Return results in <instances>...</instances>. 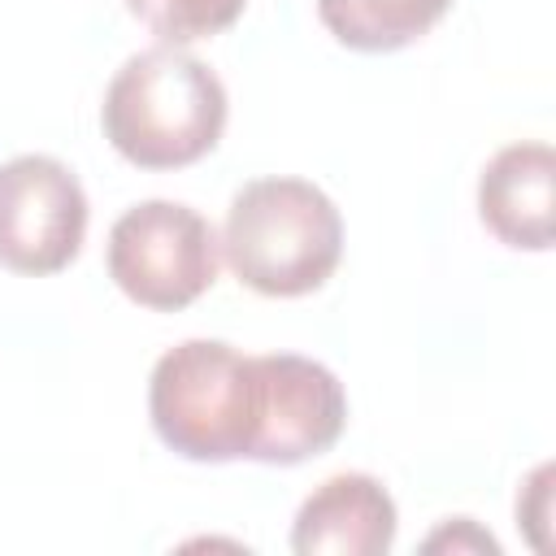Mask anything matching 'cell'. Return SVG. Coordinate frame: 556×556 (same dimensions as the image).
Returning <instances> with one entry per match:
<instances>
[{
  "label": "cell",
  "instance_id": "cell-4",
  "mask_svg": "<svg viewBox=\"0 0 556 556\" xmlns=\"http://www.w3.org/2000/svg\"><path fill=\"white\" fill-rule=\"evenodd\" d=\"M222 269V239L204 213L178 200H143L109 230V278L126 300L174 313L195 304Z\"/></svg>",
  "mask_w": 556,
  "mask_h": 556
},
{
  "label": "cell",
  "instance_id": "cell-11",
  "mask_svg": "<svg viewBox=\"0 0 556 556\" xmlns=\"http://www.w3.org/2000/svg\"><path fill=\"white\" fill-rule=\"evenodd\" d=\"M443 547H452V552H465V547H469V552L500 556V543H495L486 530H478L469 517H447V526L426 539V552H443Z\"/></svg>",
  "mask_w": 556,
  "mask_h": 556
},
{
  "label": "cell",
  "instance_id": "cell-5",
  "mask_svg": "<svg viewBox=\"0 0 556 556\" xmlns=\"http://www.w3.org/2000/svg\"><path fill=\"white\" fill-rule=\"evenodd\" d=\"M87 235V191L78 174L43 152L0 165V265L13 274L65 269Z\"/></svg>",
  "mask_w": 556,
  "mask_h": 556
},
{
  "label": "cell",
  "instance_id": "cell-6",
  "mask_svg": "<svg viewBox=\"0 0 556 556\" xmlns=\"http://www.w3.org/2000/svg\"><path fill=\"white\" fill-rule=\"evenodd\" d=\"M343 426H348V391L321 361L295 352L256 356V417H252L248 460L300 465L334 447Z\"/></svg>",
  "mask_w": 556,
  "mask_h": 556
},
{
  "label": "cell",
  "instance_id": "cell-3",
  "mask_svg": "<svg viewBox=\"0 0 556 556\" xmlns=\"http://www.w3.org/2000/svg\"><path fill=\"white\" fill-rule=\"evenodd\" d=\"M148 417L156 439L187 460H239L256 417V356L222 339L174 343L148 378Z\"/></svg>",
  "mask_w": 556,
  "mask_h": 556
},
{
  "label": "cell",
  "instance_id": "cell-9",
  "mask_svg": "<svg viewBox=\"0 0 556 556\" xmlns=\"http://www.w3.org/2000/svg\"><path fill=\"white\" fill-rule=\"evenodd\" d=\"M452 0H317L321 26L356 52H395L421 39Z\"/></svg>",
  "mask_w": 556,
  "mask_h": 556
},
{
  "label": "cell",
  "instance_id": "cell-10",
  "mask_svg": "<svg viewBox=\"0 0 556 556\" xmlns=\"http://www.w3.org/2000/svg\"><path fill=\"white\" fill-rule=\"evenodd\" d=\"M248 0H126V9L161 39V43H191L222 35Z\"/></svg>",
  "mask_w": 556,
  "mask_h": 556
},
{
  "label": "cell",
  "instance_id": "cell-2",
  "mask_svg": "<svg viewBox=\"0 0 556 556\" xmlns=\"http://www.w3.org/2000/svg\"><path fill=\"white\" fill-rule=\"evenodd\" d=\"M222 256L261 295H308L343 256V217L308 178H252L226 208Z\"/></svg>",
  "mask_w": 556,
  "mask_h": 556
},
{
  "label": "cell",
  "instance_id": "cell-8",
  "mask_svg": "<svg viewBox=\"0 0 556 556\" xmlns=\"http://www.w3.org/2000/svg\"><path fill=\"white\" fill-rule=\"evenodd\" d=\"M395 500L369 473L326 478L295 513V556H387L395 543Z\"/></svg>",
  "mask_w": 556,
  "mask_h": 556
},
{
  "label": "cell",
  "instance_id": "cell-7",
  "mask_svg": "<svg viewBox=\"0 0 556 556\" xmlns=\"http://www.w3.org/2000/svg\"><path fill=\"white\" fill-rule=\"evenodd\" d=\"M482 226L526 252H547L556 239V152L543 139L500 148L478 178Z\"/></svg>",
  "mask_w": 556,
  "mask_h": 556
},
{
  "label": "cell",
  "instance_id": "cell-1",
  "mask_svg": "<svg viewBox=\"0 0 556 556\" xmlns=\"http://www.w3.org/2000/svg\"><path fill=\"white\" fill-rule=\"evenodd\" d=\"M104 139L139 169H182L208 156L226 130L222 78L178 43L122 61L100 104Z\"/></svg>",
  "mask_w": 556,
  "mask_h": 556
}]
</instances>
